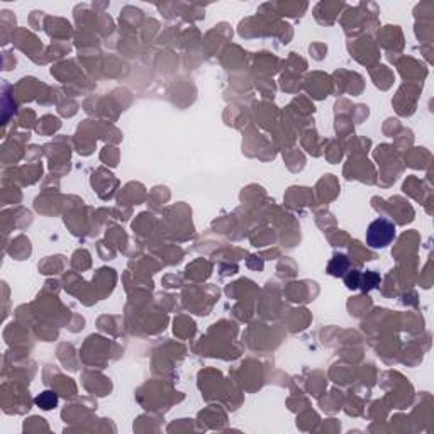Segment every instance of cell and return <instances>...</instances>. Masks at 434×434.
<instances>
[{
	"label": "cell",
	"instance_id": "4",
	"mask_svg": "<svg viewBox=\"0 0 434 434\" xmlns=\"http://www.w3.org/2000/svg\"><path fill=\"white\" fill-rule=\"evenodd\" d=\"M56 402H58V397L54 395L53 392H44L36 399V404H38L39 407H43V409H53V407L56 406Z\"/></svg>",
	"mask_w": 434,
	"mask_h": 434
},
{
	"label": "cell",
	"instance_id": "3",
	"mask_svg": "<svg viewBox=\"0 0 434 434\" xmlns=\"http://www.w3.org/2000/svg\"><path fill=\"white\" fill-rule=\"evenodd\" d=\"M378 283H380V275L375 273V271H366L365 275L360 277V287H362L363 290L375 289Z\"/></svg>",
	"mask_w": 434,
	"mask_h": 434
},
{
	"label": "cell",
	"instance_id": "2",
	"mask_svg": "<svg viewBox=\"0 0 434 434\" xmlns=\"http://www.w3.org/2000/svg\"><path fill=\"white\" fill-rule=\"evenodd\" d=\"M349 268V261L344 255H336L333 260H331L329 266H327V271L334 277H343Z\"/></svg>",
	"mask_w": 434,
	"mask_h": 434
},
{
	"label": "cell",
	"instance_id": "1",
	"mask_svg": "<svg viewBox=\"0 0 434 434\" xmlns=\"http://www.w3.org/2000/svg\"><path fill=\"white\" fill-rule=\"evenodd\" d=\"M393 238H395V226L384 217L373 220L366 231V244L370 248H385L393 241Z\"/></svg>",
	"mask_w": 434,
	"mask_h": 434
},
{
	"label": "cell",
	"instance_id": "5",
	"mask_svg": "<svg viewBox=\"0 0 434 434\" xmlns=\"http://www.w3.org/2000/svg\"><path fill=\"white\" fill-rule=\"evenodd\" d=\"M360 277H362V275H360L358 271H353V273L346 278V285L349 287V289H356V287H360Z\"/></svg>",
	"mask_w": 434,
	"mask_h": 434
}]
</instances>
